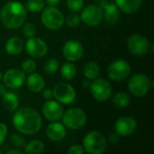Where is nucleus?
Wrapping results in <instances>:
<instances>
[{
  "mask_svg": "<svg viewBox=\"0 0 154 154\" xmlns=\"http://www.w3.org/2000/svg\"><path fill=\"white\" fill-rule=\"evenodd\" d=\"M24 47V42L22 38L14 36L5 43V51L10 55H18L22 52Z\"/></svg>",
  "mask_w": 154,
  "mask_h": 154,
  "instance_id": "6ab92c4d",
  "label": "nucleus"
},
{
  "mask_svg": "<svg viewBox=\"0 0 154 154\" xmlns=\"http://www.w3.org/2000/svg\"><path fill=\"white\" fill-rule=\"evenodd\" d=\"M90 91L96 100L104 102L111 97L112 87L106 79H95V80L90 84Z\"/></svg>",
  "mask_w": 154,
  "mask_h": 154,
  "instance_id": "0eeeda50",
  "label": "nucleus"
},
{
  "mask_svg": "<svg viewBox=\"0 0 154 154\" xmlns=\"http://www.w3.org/2000/svg\"><path fill=\"white\" fill-rule=\"evenodd\" d=\"M0 19L2 23L8 29L20 28L26 19V10L20 2H8L1 9Z\"/></svg>",
  "mask_w": 154,
  "mask_h": 154,
  "instance_id": "f03ea898",
  "label": "nucleus"
},
{
  "mask_svg": "<svg viewBox=\"0 0 154 154\" xmlns=\"http://www.w3.org/2000/svg\"><path fill=\"white\" fill-rule=\"evenodd\" d=\"M54 97L62 104L68 105L72 103L76 98V91L74 88L68 83H58L53 88Z\"/></svg>",
  "mask_w": 154,
  "mask_h": 154,
  "instance_id": "1a4fd4ad",
  "label": "nucleus"
},
{
  "mask_svg": "<svg viewBox=\"0 0 154 154\" xmlns=\"http://www.w3.org/2000/svg\"><path fill=\"white\" fill-rule=\"evenodd\" d=\"M44 150V143L39 140H34L30 142L25 145L24 151L28 154L42 153Z\"/></svg>",
  "mask_w": 154,
  "mask_h": 154,
  "instance_id": "b1692460",
  "label": "nucleus"
},
{
  "mask_svg": "<svg viewBox=\"0 0 154 154\" xmlns=\"http://www.w3.org/2000/svg\"><path fill=\"white\" fill-rule=\"evenodd\" d=\"M130 102H131L130 97L124 92H119V93L116 94L115 97H113L114 105L119 108H125V107L128 106Z\"/></svg>",
  "mask_w": 154,
  "mask_h": 154,
  "instance_id": "393cba45",
  "label": "nucleus"
},
{
  "mask_svg": "<svg viewBox=\"0 0 154 154\" xmlns=\"http://www.w3.org/2000/svg\"><path fill=\"white\" fill-rule=\"evenodd\" d=\"M1 79H2V74H1V72H0V82H1Z\"/></svg>",
  "mask_w": 154,
  "mask_h": 154,
  "instance_id": "79ce46f5",
  "label": "nucleus"
},
{
  "mask_svg": "<svg viewBox=\"0 0 154 154\" xmlns=\"http://www.w3.org/2000/svg\"><path fill=\"white\" fill-rule=\"evenodd\" d=\"M62 116L64 125L72 130H77L83 127L87 122V116L80 108H69L64 115H62Z\"/></svg>",
  "mask_w": 154,
  "mask_h": 154,
  "instance_id": "39448f33",
  "label": "nucleus"
},
{
  "mask_svg": "<svg viewBox=\"0 0 154 154\" xmlns=\"http://www.w3.org/2000/svg\"><path fill=\"white\" fill-rule=\"evenodd\" d=\"M1 153H2V152H1V151H0V154H1Z\"/></svg>",
  "mask_w": 154,
  "mask_h": 154,
  "instance_id": "c03bdc74",
  "label": "nucleus"
},
{
  "mask_svg": "<svg viewBox=\"0 0 154 154\" xmlns=\"http://www.w3.org/2000/svg\"><path fill=\"white\" fill-rule=\"evenodd\" d=\"M137 128L136 121L129 116H124L119 118L115 125L116 132L119 135L127 136L133 134Z\"/></svg>",
  "mask_w": 154,
  "mask_h": 154,
  "instance_id": "2eb2a0df",
  "label": "nucleus"
},
{
  "mask_svg": "<svg viewBox=\"0 0 154 154\" xmlns=\"http://www.w3.org/2000/svg\"><path fill=\"white\" fill-rule=\"evenodd\" d=\"M119 141V134L115 132V133H112L110 135H109V142L111 143H116L117 142Z\"/></svg>",
  "mask_w": 154,
  "mask_h": 154,
  "instance_id": "c9c22d12",
  "label": "nucleus"
},
{
  "mask_svg": "<svg viewBox=\"0 0 154 154\" xmlns=\"http://www.w3.org/2000/svg\"><path fill=\"white\" fill-rule=\"evenodd\" d=\"M80 23V17L76 14H70L66 19V24L69 27H77Z\"/></svg>",
  "mask_w": 154,
  "mask_h": 154,
  "instance_id": "2f4dec72",
  "label": "nucleus"
},
{
  "mask_svg": "<svg viewBox=\"0 0 154 154\" xmlns=\"http://www.w3.org/2000/svg\"><path fill=\"white\" fill-rule=\"evenodd\" d=\"M101 6L105 10V19L108 24H116L119 20V10L116 5L108 4V2H102Z\"/></svg>",
  "mask_w": 154,
  "mask_h": 154,
  "instance_id": "a211bd4d",
  "label": "nucleus"
},
{
  "mask_svg": "<svg viewBox=\"0 0 154 154\" xmlns=\"http://www.w3.org/2000/svg\"><path fill=\"white\" fill-rule=\"evenodd\" d=\"M36 33V27L33 23H28L26 24H24L23 28V34L27 37V38H31L33 37Z\"/></svg>",
  "mask_w": 154,
  "mask_h": 154,
  "instance_id": "c756f323",
  "label": "nucleus"
},
{
  "mask_svg": "<svg viewBox=\"0 0 154 154\" xmlns=\"http://www.w3.org/2000/svg\"><path fill=\"white\" fill-rule=\"evenodd\" d=\"M62 52L67 60L74 62L81 59V57L83 56L84 49L79 42L75 40H69L64 44Z\"/></svg>",
  "mask_w": 154,
  "mask_h": 154,
  "instance_id": "f8f14e48",
  "label": "nucleus"
},
{
  "mask_svg": "<svg viewBox=\"0 0 154 154\" xmlns=\"http://www.w3.org/2000/svg\"><path fill=\"white\" fill-rule=\"evenodd\" d=\"M84 4V0H67V5L69 10L73 12L79 11Z\"/></svg>",
  "mask_w": 154,
  "mask_h": 154,
  "instance_id": "7c9ffc66",
  "label": "nucleus"
},
{
  "mask_svg": "<svg viewBox=\"0 0 154 154\" xmlns=\"http://www.w3.org/2000/svg\"><path fill=\"white\" fill-rule=\"evenodd\" d=\"M104 13L100 6L97 5H88L81 13L80 19L88 26H97L103 20Z\"/></svg>",
  "mask_w": 154,
  "mask_h": 154,
  "instance_id": "9d476101",
  "label": "nucleus"
},
{
  "mask_svg": "<svg viewBox=\"0 0 154 154\" xmlns=\"http://www.w3.org/2000/svg\"><path fill=\"white\" fill-rule=\"evenodd\" d=\"M2 104L6 110L14 111L19 106V98L13 92H5L3 95Z\"/></svg>",
  "mask_w": 154,
  "mask_h": 154,
  "instance_id": "4be33fe9",
  "label": "nucleus"
},
{
  "mask_svg": "<svg viewBox=\"0 0 154 154\" xmlns=\"http://www.w3.org/2000/svg\"><path fill=\"white\" fill-rule=\"evenodd\" d=\"M95 1H100V0H95Z\"/></svg>",
  "mask_w": 154,
  "mask_h": 154,
  "instance_id": "37998d69",
  "label": "nucleus"
},
{
  "mask_svg": "<svg viewBox=\"0 0 154 154\" xmlns=\"http://www.w3.org/2000/svg\"><path fill=\"white\" fill-rule=\"evenodd\" d=\"M66 135L65 126L58 122H53L47 128V136L52 142H60Z\"/></svg>",
  "mask_w": 154,
  "mask_h": 154,
  "instance_id": "f3484780",
  "label": "nucleus"
},
{
  "mask_svg": "<svg viewBox=\"0 0 154 154\" xmlns=\"http://www.w3.org/2000/svg\"><path fill=\"white\" fill-rule=\"evenodd\" d=\"M131 72L130 64L125 60H117L113 61L107 69L108 77L114 81H121L125 79Z\"/></svg>",
  "mask_w": 154,
  "mask_h": 154,
  "instance_id": "6e6552de",
  "label": "nucleus"
},
{
  "mask_svg": "<svg viewBox=\"0 0 154 154\" xmlns=\"http://www.w3.org/2000/svg\"><path fill=\"white\" fill-rule=\"evenodd\" d=\"M116 5L126 14H133L136 12L141 5L143 0H115Z\"/></svg>",
  "mask_w": 154,
  "mask_h": 154,
  "instance_id": "aec40b11",
  "label": "nucleus"
},
{
  "mask_svg": "<svg viewBox=\"0 0 154 154\" xmlns=\"http://www.w3.org/2000/svg\"><path fill=\"white\" fill-rule=\"evenodd\" d=\"M6 92V88L4 85L0 84V96H3Z\"/></svg>",
  "mask_w": 154,
  "mask_h": 154,
  "instance_id": "ea45409f",
  "label": "nucleus"
},
{
  "mask_svg": "<svg viewBox=\"0 0 154 154\" xmlns=\"http://www.w3.org/2000/svg\"><path fill=\"white\" fill-rule=\"evenodd\" d=\"M25 50L33 58H42L48 51V46L42 39L31 37L25 43Z\"/></svg>",
  "mask_w": 154,
  "mask_h": 154,
  "instance_id": "ddd939ff",
  "label": "nucleus"
},
{
  "mask_svg": "<svg viewBox=\"0 0 154 154\" xmlns=\"http://www.w3.org/2000/svg\"><path fill=\"white\" fill-rule=\"evenodd\" d=\"M13 123L18 132L27 135L38 133L42 124L40 115L30 107L17 110L13 117Z\"/></svg>",
  "mask_w": 154,
  "mask_h": 154,
  "instance_id": "f257e3e1",
  "label": "nucleus"
},
{
  "mask_svg": "<svg viewBox=\"0 0 154 154\" xmlns=\"http://www.w3.org/2000/svg\"><path fill=\"white\" fill-rule=\"evenodd\" d=\"M90 82L88 81V80H84L83 82H82V86L84 87V88H89L90 87Z\"/></svg>",
  "mask_w": 154,
  "mask_h": 154,
  "instance_id": "a19ab883",
  "label": "nucleus"
},
{
  "mask_svg": "<svg viewBox=\"0 0 154 154\" xmlns=\"http://www.w3.org/2000/svg\"><path fill=\"white\" fill-rule=\"evenodd\" d=\"M59 67L60 63L57 59H49L44 64L43 70L47 74H53L59 69Z\"/></svg>",
  "mask_w": 154,
  "mask_h": 154,
  "instance_id": "cd10ccee",
  "label": "nucleus"
},
{
  "mask_svg": "<svg viewBox=\"0 0 154 154\" xmlns=\"http://www.w3.org/2000/svg\"><path fill=\"white\" fill-rule=\"evenodd\" d=\"M41 17L44 26L50 30H59L64 23L63 14L59 9L55 8V6L45 8Z\"/></svg>",
  "mask_w": 154,
  "mask_h": 154,
  "instance_id": "20e7f679",
  "label": "nucleus"
},
{
  "mask_svg": "<svg viewBox=\"0 0 154 154\" xmlns=\"http://www.w3.org/2000/svg\"><path fill=\"white\" fill-rule=\"evenodd\" d=\"M68 153L69 154H83L84 153V148L79 145V144H76V145H72L69 150H68Z\"/></svg>",
  "mask_w": 154,
  "mask_h": 154,
  "instance_id": "f704fd0d",
  "label": "nucleus"
},
{
  "mask_svg": "<svg viewBox=\"0 0 154 154\" xmlns=\"http://www.w3.org/2000/svg\"><path fill=\"white\" fill-rule=\"evenodd\" d=\"M77 74V69L71 62L65 63L61 68V76L66 80H71Z\"/></svg>",
  "mask_w": 154,
  "mask_h": 154,
  "instance_id": "a878e982",
  "label": "nucleus"
},
{
  "mask_svg": "<svg viewBox=\"0 0 154 154\" xmlns=\"http://www.w3.org/2000/svg\"><path fill=\"white\" fill-rule=\"evenodd\" d=\"M100 74V68L95 62H88L84 68V75L88 79H95Z\"/></svg>",
  "mask_w": 154,
  "mask_h": 154,
  "instance_id": "5701e85b",
  "label": "nucleus"
},
{
  "mask_svg": "<svg viewBox=\"0 0 154 154\" xmlns=\"http://www.w3.org/2000/svg\"><path fill=\"white\" fill-rule=\"evenodd\" d=\"M42 113L43 116L49 121H58L62 117L63 115V108L60 104L57 101L50 100L44 103L42 106Z\"/></svg>",
  "mask_w": 154,
  "mask_h": 154,
  "instance_id": "dca6fc26",
  "label": "nucleus"
},
{
  "mask_svg": "<svg viewBox=\"0 0 154 154\" xmlns=\"http://www.w3.org/2000/svg\"><path fill=\"white\" fill-rule=\"evenodd\" d=\"M127 46L131 53L136 56L145 55L150 49L149 41L143 35L134 34L132 35L127 42Z\"/></svg>",
  "mask_w": 154,
  "mask_h": 154,
  "instance_id": "9b49d317",
  "label": "nucleus"
},
{
  "mask_svg": "<svg viewBox=\"0 0 154 154\" xmlns=\"http://www.w3.org/2000/svg\"><path fill=\"white\" fill-rule=\"evenodd\" d=\"M45 1L50 6H56L60 2V0H45Z\"/></svg>",
  "mask_w": 154,
  "mask_h": 154,
  "instance_id": "4c0bfd02",
  "label": "nucleus"
},
{
  "mask_svg": "<svg viewBox=\"0 0 154 154\" xmlns=\"http://www.w3.org/2000/svg\"><path fill=\"white\" fill-rule=\"evenodd\" d=\"M7 154H23V152L22 151H20V150H17V149H14V150H10V151H8Z\"/></svg>",
  "mask_w": 154,
  "mask_h": 154,
  "instance_id": "58836bf2",
  "label": "nucleus"
},
{
  "mask_svg": "<svg viewBox=\"0 0 154 154\" xmlns=\"http://www.w3.org/2000/svg\"><path fill=\"white\" fill-rule=\"evenodd\" d=\"M151 88L150 78L143 73L134 75L128 83V88L130 92L135 97H143Z\"/></svg>",
  "mask_w": 154,
  "mask_h": 154,
  "instance_id": "423d86ee",
  "label": "nucleus"
},
{
  "mask_svg": "<svg viewBox=\"0 0 154 154\" xmlns=\"http://www.w3.org/2000/svg\"><path fill=\"white\" fill-rule=\"evenodd\" d=\"M53 96V93L51 91V89L50 88H46L43 90V93H42V97L45 98V99H51Z\"/></svg>",
  "mask_w": 154,
  "mask_h": 154,
  "instance_id": "e433bc0d",
  "label": "nucleus"
},
{
  "mask_svg": "<svg viewBox=\"0 0 154 154\" xmlns=\"http://www.w3.org/2000/svg\"><path fill=\"white\" fill-rule=\"evenodd\" d=\"M11 143L15 147H23L25 144V140L23 137L18 134H14L11 137Z\"/></svg>",
  "mask_w": 154,
  "mask_h": 154,
  "instance_id": "473e14b6",
  "label": "nucleus"
},
{
  "mask_svg": "<svg viewBox=\"0 0 154 154\" xmlns=\"http://www.w3.org/2000/svg\"><path fill=\"white\" fill-rule=\"evenodd\" d=\"M27 87L32 92H40L44 89L45 81L44 79L39 74H32L27 79Z\"/></svg>",
  "mask_w": 154,
  "mask_h": 154,
  "instance_id": "412c9836",
  "label": "nucleus"
},
{
  "mask_svg": "<svg viewBox=\"0 0 154 154\" xmlns=\"http://www.w3.org/2000/svg\"><path fill=\"white\" fill-rule=\"evenodd\" d=\"M83 145L89 153L101 154L106 149V140L100 132L92 131L85 136Z\"/></svg>",
  "mask_w": 154,
  "mask_h": 154,
  "instance_id": "7ed1b4c3",
  "label": "nucleus"
},
{
  "mask_svg": "<svg viewBox=\"0 0 154 154\" xmlns=\"http://www.w3.org/2000/svg\"><path fill=\"white\" fill-rule=\"evenodd\" d=\"M7 136V127L5 124L0 123V146L3 144Z\"/></svg>",
  "mask_w": 154,
  "mask_h": 154,
  "instance_id": "72a5a7b5",
  "label": "nucleus"
},
{
  "mask_svg": "<svg viewBox=\"0 0 154 154\" xmlns=\"http://www.w3.org/2000/svg\"><path fill=\"white\" fill-rule=\"evenodd\" d=\"M45 2L44 0H28L26 2L27 10L32 13H38L44 9Z\"/></svg>",
  "mask_w": 154,
  "mask_h": 154,
  "instance_id": "bb28decb",
  "label": "nucleus"
},
{
  "mask_svg": "<svg viewBox=\"0 0 154 154\" xmlns=\"http://www.w3.org/2000/svg\"><path fill=\"white\" fill-rule=\"evenodd\" d=\"M3 80L5 87L11 89H15L23 86L25 80V75L23 70L12 69L4 74Z\"/></svg>",
  "mask_w": 154,
  "mask_h": 154,
  "instance_id": "4468645a",
  "label": "nucleus"
},
{
  "mask_svg": "<svg viewBox=\"0 0 154 154\" xmlns=\"http://www.w3.org/2000/svg\"><path fill=\"white\" fill-rule=\"evenodd\" d=\"M22 69L24 73L30 74V73L33 72L34 69H36V63L34 60L28 59L22 63Z\"/></svg>",
  "mask_w": 154,
  "mask_h": 154,
  "instance_id": "c85d7f7f",
  "label": "nucleus"
}]
</instances>
